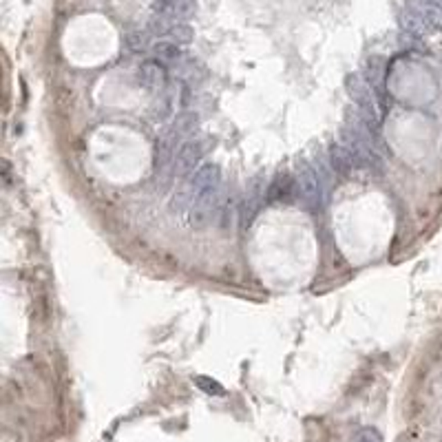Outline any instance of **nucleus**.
Here are the masks:
<instances>
[{
    "mask_svg": "<svg viewBox=\"0 0 442 442\" xmlns=\"http://www.w3.org/2000/svg\"><path fill=\"white\" fill-rule=\"evenodd\" d=\"M190 190L195 201H217L221 186V169L217 164H201L199 169L188 177Z\"/></svg>",
    "mask_w": 442,
    "mask_h": 442,
    "instance_id": "1",
    "label": "nucleus"
},
{
    "mask_svg": "<svg viewBox=\"0 0 442 442\" xmlns=\"http://www.w3.org/2000/svg\"><path fill=\"white\" fill-rule=\"evenodd\" d=\"M296 193L307 208H318L323 201H328L316 169H312V166L305 162L296 166Z\"/></svg>",
    "mask_w": 442,
    "mask_h": 442,
    "instance_id": "2",
    "label": "nucleus"
},
{
    "mask_svg": "<svg viewBox=\"0 0 442 442\" xmlns=\"http://www.w3.org/2000/svg\"><path fill=\"white\" fill-rule=\"evenodd\" d=\"M206 153V146L201 139H188L186 144L179 148L177 153V162H175V171L179 177H190L195 173V166L201 162Z\"/></svg>",
    "mask_w": 442,
    "mask_h": 442,
    "instance_id": "3",
    "label": "nucleus"
},
{
    "mask_svg": "<svg viewBox=\"0 0 442 442\" xmlns=\"http://www.w3.org/2000/svg\"><path fill=\"white\" fill-rule=\"evenodd\" d=\"M139 85L153 93L164 91V85H166L164 65L158 62V60H146V62L139 67Z\"/></svg>",
    "mask_w": 442,
    "mask_h": 442,
    "instance_id": "4",
    "label": "nucleus"
},
{
    "mask_svg": "<svg viewBox=\"0 0 442 442\" xmlns=\"http://www.w3.org/2000/svg\"><path fill=\"white\" fill-rule=\"evenodd\" d=\"M330 166H332L334 173H339L343 177H350L358 169L354 155L348 151V146H345V144H332V148H330Z\"/></svg>",
    "mask_w": 442,
    "mask_h": 442,
    "instance_id": "5",
    "label": "nucleus"
},
{
    "mask_svg": "<svg viewBox=\"0 0 442 442\" xmlns=\"http://www.w3.org/2000/svg\"><path fill=\"white\" fill-rule=\"evenodd\" d=\"M296 182H292L290 175H277L268 186V201L270 204H288L294 195Z\"/></svg>",
    "mask_w": 442,
    "mask_h": 442,
    "instance_id": "6",
    "label": "nucleus"
},
{
    "mask_svg": "<svg viewBox=\"0 0 442 442\" xmlns=\"http://www.w3.org/2000/svg\"><path fill=\"white\" fill-rule=\"evenodd\" d=\"M153 56L162 65H175L179 62V58H182V49H179V44L171 40H162L158 44H153Z\"/></svg>",
    "mask_w": 442,
    "mask_h": 442,
    "instance_id": "7",
    "label": "nucleus"
},
{
    "mask_svg": "<svg viewBox=\"0 0 442 442\" xmlns=\"http://www.w3.org/2000/svg\"><path fill=\"white\" fill-rule=\"evenodd\" d=\"M171 38V42H175V44H190L193 42V29H190L186 22H173V27L169 29V33H166Z\"/></svg>",
    "mask_w": 442,
    "mask_h": 442,
    "instance_id": "8",
    "label": "nucleus"
},
{
    "mask_svg": "<svg viewBox=\"0 0 442 442\" xmlns=\"http://www.w3.org/2000/svg\"><path fill=\"white\" fill-rule=\"evenodd\" d=\"M195 11V0H173L171 3V16L173 18H188Z\"/></svg>",
    "mask_w": 442,
    "mask_h": 442,
    "instance_id": "9",
    "label": "nucleus"
},
{
    "mask_svg": "<svg viewBox=\"0 0 442 442\" xmlns=\"http://www.w3.org/2000/svg\"><path fill=\"white\" fill-rule=\"evenodd\" d=\"M126 44H128V49L130 51H144L146 46H148V33H142V31H135V33H128L126 35Z\"/></svg>",
    "mask_w": 442,
    "mask_h": 442,
    "instance_id": "10",
    "label": "nucleus"
},
{
    "mask_svg": "<svg viewBox=\"0 0 442 442\" xmlns=\"http://www.w3.org/2000/svg\"><path fill=\"white\" fill-rule=\"evenodd\" d=\"M195 385L199 389H204L206 393H212V396H223V387L217 383V380H212L208 376H197L195 378Z\"/></svg>",
    "mask_w": 442,
    "mask_h": 442,
    "instance_id": "11",
    "label": "nucleus"
},
{
    "mask_svg": "<svg viewBox=\"0 0 442 442\" xmlns=\"http://www.w3.org/2000/svg\"><path fill=\"white\" fill-rule=\"evenodd\" d=\"M354 442H383V438H380V434L376 432V429L363 427L361 432L354 436Z\"/></svg>",
    "mask_w": 442,
    "mask_h": 442,
    "instance_id": "12",
    "label": "nucleus"
}]
</instances>
